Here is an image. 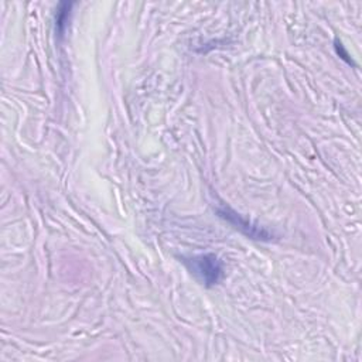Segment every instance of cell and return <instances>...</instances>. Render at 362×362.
Segmentation results:
<instances>
[{
    "instance_id": "6da1fadb",
    "label": "cell",
    "mask_w": 362,
    "mask_h": 362,
    "mask_svg": "<svg viewBox=\"0 0 362 362\" xmlns=\"http://www.w3.org/2000/svg\"><path fill=\"white\" fill-rule=\"evenodd\" d=\"M188 267L204 284H216L223 276L222 262L215 255H199L188 260Z\"/></svg>"
}]
</instances>
